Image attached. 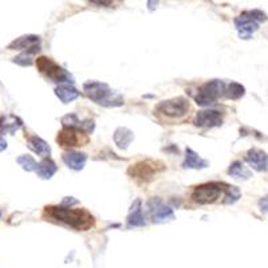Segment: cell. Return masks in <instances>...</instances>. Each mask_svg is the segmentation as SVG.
Listing matches in <instances>:
<instances>
[{"instance_id": "2", "label": "cell", "mask_w": 268, "mask_h": 268, "mask_svg": "<svg viewBox=\"0 0 268 268\" xmlns=\"http://www.w3.org/2000/svg\"><path fill=\"white\" fill-rule=\"evenodd\" d=\"M83 91L93 102L105 107H118L125 104L122 95L100 80H87L83 84Z\"/></svg>"}, {"instance_id": "4", "label": "cell", "mask_w": 268, "mask_h": 268, "mask_svg": "<svg viewBox=\"0 0 268 268\" xmlns=\"http://www.w3.org/2000/svg\"><path fill=\"white\" fill-rule=\"evenodd\" d=\"M228 188L229 185L224 183H205L193 189L190 199L199 205L217 203L220 199H225Z\"/></svg>"}, {"instance_id": "10", "label": "cell", "mask_w": 268, "mask_h": 268, "mask_svg": "<svg viewBox=\"0 0 268 268\" xmlns=\"http://www.w3.org/2000/svg\"><path fill=\"white\" fill-rule=\"evenodd\" d=\"M194 125L197 128L204 129H211V128H217L223 125V113L218 110H200L199 113L194 115Z\"/></svg>"}, {"instance_id": "32", "label": "cell", "mask_w": 268, "mask_h": 268, "mask_svg": "<svg viewBox=\"0 0 268 268\" xmlns=\"http://www.w3.org/2000/svg\"><path fill=\"white\" fill-rule=\"evenodd\" d=\"M0 217H1V214H0Z\"/></svg>"}, {"instance_id": "14", "label": "cell", "mask_w": 268, "mask_h": 268, "mask_svg": "<svg viewBox=\"0 0 268 268\" xmlns=\"http://www.w3.org/2000/svg\"><path fill=\"white\" fill-rule=\"evenodd\" d=\"M63 128H70V129L82 130L84 133H91L94 130V121L93 119H83L80 121L77 114H67L60 119Z\"/></svg>"}, {"instance_id": "20", "label": "cell", "mask_w": 268, "mask_h": 268, "mask_svg": "<svg viewBox=\"0 0 268 268\" xmlns=\"http://www.w3.org/2000/svg\"><path fill=\"white\" fill-rule=\"evenodd\" d=\"M113 138L119 149H128L129 145L134 141V133L128 128H118L114 132Z\"/></svg>"}, {"instance_id": "12", "label": "cell", "mask_w": 268, "mask_h": 268, "mask_svg": "<svg viewBox=\"0 0 268 268\" xmlns=\"http://www.w3.org/2000/svg\"><path fill=\"white\" fill-rule=\"evenodd\" d=\"M8 50H27L31 55L36 54L40 50V38L38 35H23L20 38L12 40L7 46Z\"/></svg>"}, {"instance_id": "5", "label": "cell", "mask_w": 268, "mask_h": 268, "mask_svg": "<svg viewBox=\"0 0 268 268\" xmlns=\"http://www.w3.org/2000/svg\"><path fill=\"white\" fill-rule=\"evenodd\" d=\"M165 164L159 160H142L135 162L128 169V174L130 177H133L139 181H152V180L165 170Z\"/></svg>"}, {"instance_id": "26", "label": "cell", "mask_w": 268, "mask_h": 268, "mask_svg": "<svg viewBox=\"0 0 268 268\" xmlns=\"http://www.w3.org/2000/svg\"><path fill=\"white\" fill-rule=\"evenodd\" d=\"M241 197V192L238 187H232L229 185L228 190H227V194H225V199L223 200L224 204H235L239 199Z\"/></svg>"}, {"instance_id": "17", "label": "cell", "mask_w": 268, "mask_h": 268, "mask_svg": "<svg viewBox=\"0 0 268 268\" xmlns=\"http://www.w3.org/2000/svg\"><path fill=\"white\" fill-rule=\"evenodd\" d=\"M26 139H27L28 149L32 150L34 153L39 154L45 159H47V156L51 154L50 145L47 144L43 138H40L38 135H26Z\"/></svg>"}, {"instance_id": "3", "label": "cell", "mask_w": 268, "mask_h": 268, "mask_svg": "<svg viewBox=\"0 0 268 268\" xmlns=\"http://www.w3.org/2000/svg\"><path fill=\"white\" fill-rule=\"evenodd\" d=\"M189 111H190V105L184 97L161 101L154 107V114L164 121H181L189 115Z\"/></svg>"}, {"instance_id": "16", "label": "cell", "mask_w": 268, "mask_h": 268, "mask_svg": "<svg viewBox=\"0 0 268 268\" xmlns=\"http://www.w3.org/2000/svg\"><path fill=\"white\" fill-rule=\"evenodd\" d=\"M62 160L70 169L73 170H82L87 161V156L86 153H80V152H75V150H69L65 152L62 156Z\"/></svg>"}, {"instance_id": "22", "label": "cell", "mask_w": 268, "mask_h": 268, "mask_svg": "<svg viewBox=\"0 0 268 268\" xmlns=\"http://www.w3.org/2000/svg\"><path fill=\"white\" fill-rule=\"evenodd\" d=\"M228 174L236 180H249L252 177V172L241 161H234L228 168Z\"/></svg>"}, {"instance_id": "24", "label": "cell", "mask_w": 268, "mask_h": 268, "mask_svg": "<svg viewBox=\"0 0 268 268\" xmlns=\"http://www.w3.org/2000/svg\"><path fill=\"white\" fill-rule=\"evenodd\" d=\"M245 94V87L243 84L238 83V82H231L228 84V87L225 89V97L229 98V100H240L241 97H244Z\"/></svg>"}, {"instance_id": "27", "label": "cell", "mask_w": 268, "mask_h": 268, "mask_svg": "<svg viewBox=\"0 0 268 268\" xmlns=\"http://www.w3.org/2000/svg\"><path fill=\"white\" fill-rule=\"evenodd\" d=\"M12 62L16 63V65L23 66V67H26V66H31L34 63L32 55H31L30 53H27V51H26V53H22V54H19L18 56H15V58L12 59Z\"/></svg>"}, {"instance_id": "9", "label": "cell", "mask_w": 268, "mask_h": 268, "mask_svg": "<svg viewBox=\"0 0 268 268\" xmlns=\"http://www.w3.org/2000/svg\"><path fill=\"white\" fill-rule=\"evenodd\" d=\"M56 142L63 148H77V146H84L89 142V135L82 130L70 129L63 128L58 133Z\"/></svg>"}, {"instance_id": "28", "label": "cell", "mask_w": 268, "mask_h": 268, "mask_svg": "<svg viewBox=\"0 0 268 268\" xmlns=\"http://www.w3.org/2000/svg\"><path fill=\"white\" fill-rule=\"evenodd\" d=\"M249 14V16L255 19L258 23H262V22H266L267 20V15H266V12L260 10H252V11H247Z\"/></svg>"}, {"instance_id": "18", "label": "cell", "mask_w": 268, "mask_h": 268, "mask_svg": "<svg viewBox=\"0 0 268 268\" xmlns=\"http://www.w3.org/2000/svg\"><path fill=\"white\" fill-rule=\"evenodd\" d=\"M23 126L19 117L8 114L0 117V134H14Z\"/></svg>"}, {"instance_id": "1", "label": "cell", "mask_w": 268, "mask_h": 268, "mask_svg": "<svg viewBox=\"0 0 268 268\" xmlns=\"http://www.w3.org/2000/svg\"><path fill=\"white\" fill-rule=\"evenodd\" d=\"M43 216L56 223H63L77 231H89L94 227V216L86 209H74L63 205L46 207Z\"/></svg>"}, {"instance_id": "15", "label": "cell", "mask_w": 268, "mask_h": 268, "mask_svg": "<svg viewBox=\"0 0 268 268\" xmlns=\"http://www.w3.org/2000/svg\"><path fill=\"white\" fill-rule=\"evenodd\" d=\"M126 225H128V228H137V227L146 225L144 212H142V203L139 199L135 200L132 205L129 214L126 217Z\"/></svg>"}, {"instance_id": "13", "label": "cell", "mask_w": 268, "mask_h": 268, "mask_svg": "<svg viewBox=\"0 0 268 268\" xmlns=\"http://www.w3.org/2000/svg\"><path fill=\"white\" fill-rule=\"evenodd\" d=\"M245 161L248 162L249 166L258 172H267L268 170V156L266 152L260 149H249L245 154Z\"/></svg>"}, {"instance_id": "25", "label": "cell", "mask_w": 268, "mask_h": 268, "mask_svg": "<svg viewBox=\"0 0 268 268\" xmlns=\"http://www.w3.org/2000/svg\"><path fill=\"white\" fill-rule=\"evenodd\" d=\"M16 162L25 169L26 172H36L38 170V166L39 164L35 161L31 156H27V154H23V156H19L16 159Z\"/></svg>"}, {"instance_id": "19", "label": "cell", "mask_w": 268, "mask_h": 268, "mask_svg": "<svg viewBox=\"0 0 268 268\" xmlns=\"http://www.w3.org/2000/svg\"><path fill=\"white\" fill-rule=\"evenodd\" d=\"M209 166L208 160H204L200 157L199 154L190 148H187L185 150V159L183 162V168L184 169H204Z\"/></svg>"}, {"instance_id": "11", "label": "cell", "mask_w": 268, "mask_h": 268, "mask_svg": "<svg viewBox=\"0 0 268 268\" xmlns=\"http://www.w3.org/2000/svg\"><path fill=\"white\" fill-rule=\"evenodd\" d=\"M235 27L241 39H251L253 32L259 28V23L252 19L248 12L245 11L235 19Z\"/></svg>"}, {"instance_id": "7", "label": "cell", "mask_w": 268, "mask_h": 268, "mask_svg": "<svg viewBox=\"0 0 268 268\" xmlns=\"http://www.w3.org/2000/svg\"><path fill=\"white\" fill-rule=\"evenodd\" d=\"M224 94H225V83L223 80H214L200 86L197 94L194 95V101L200 106H211Z\"/></svg>"}, {"instance_id": "30", "label": "cell", "mask_w": 268, "mask_h": 268, "mask_svg": "<svg viewBox=\"0 0 268 268\" xmlns=\"http://www.w3.org/2000/svg\"><path fill=\"white\" fill-rule=\"evenodd\" d=\"M77 203H78V200H75L74 197H65L60 205H63V207H69V205H73V204H77Z\"/></svg>"}, {"instance_id": "8", "label": "cell", "mask_w": 268, "mask_h": 268, "mask_svg": "<svg viewBox=\"0 0 268 268\" xmlns=\"http://www.w3.org/2000/svg\"><path fill=\"white\" fill-rule=\"evenodd\" d=\"M146 208H148V214L152 218L153 223H166V221H172L174 220L173 209L165 205L162 200L160 197H153L146 203Z\"/></svg>"}, {"instance_id": "21", "label": "cell", "mask_w": 268, "mask_h": 268, "mask_svg": "<svg viewBox=\"0 0 268 268\" xmlns=\"http://www.w3.org/2000/svg\"><path fill=\"white\" fill-rule=\"evenodd\" d=\"M55 94L63 104H70L80 97V91L73 87L71 84H59L55 89Z\"/></svg>"}, {"instance_id": "29", "label": "cell", "mask_w": 268, "mask_h": 268, "mask_svg": "<svg viewBox=\"0 0 268 268\" xmlns=\"http://www.w3.org/2000/svg\"><path fill=\"white\" fill-rule=\"evenodd\" d=\"M259 208H260V212L264 214H268V194H266L264 197L259 200Z\"/></svg>"}, {"instance_id": "23", "label": "cell", "mask_w": 268, "mask_h": 268, "mask_svg": "<svg viewBox=\"0 0 268 268\" xmlns=\"http://www.w3.org/2000/svg\"><path fill=\"white\" fill-rule=\"evenodd\" d=\"M58 170V166L55 164L54 161L51 159H43L39 162V166H38V177H40L42 180H50Z\"/></svg>"}, {"instance_id": "31", "label": "cell", "mask_w": 268, "mask_h": 268, "mask_svg": "<svg viewBox=\"0 0 268 268\" xmlns=\"http://www.w3.org/2000/svg\"><path fill=\"white\" fill-rule=\"evenodd\" d=\"M7 146H8V145H7V141H5L3 137H0V152H3V150L7 149Z\"/></svg>"}, {"instance_id": "6", "label": "cell", "mask_w": 268, "mask_h": 268, "mask_svg": "<svg viewBox=\"0 0 268 268\" xmlns=\"http://www.w3.org/2000/svg\"><path fill=\"white\" fill-rule=\"evenodd\" d=\"M36 69L39 70L40 74H43L46 78H49L53 82L56 83L65 84L63 82H69V83H74L73 77L66 71L63 67H60L58 63H55L54 60L47 56H39L36 59Z\"/></svg>"}]
</instances>
